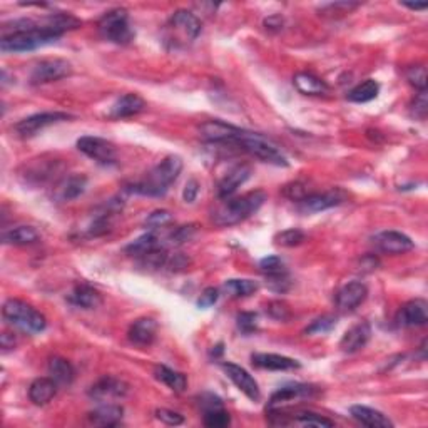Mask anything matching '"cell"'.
<instances>
[{"mask_svg": "<svg viewBox=\"0 0 428 428\" xmlns=\"http://www.w3.org/2000/svg\"><path fill=\"white\" fill-rule=\"evenodd\" d=\"M166 238H161L156 231H147L146 235L139 236L137 240H134L125 246V253L136 256V258H142L151 251H154L157 248H166L164 246Z\"/></svg>", "mask_w": 428, "mask_h": 428, "instance_id": "obj_26", "label": "cell"}, {"mask_svg": "<svg viewBox=\"0 0 428 428\" xmlns=\"http://www.w3.org/2000/svg\"><path fill=\"white\" fill-rule=\"evenodd\" d=\"M196 231H198L196 225L179 226L166 236V243H169L171 246H179V244H183V243H186V241H189L191 238H193V236L196 235Z\"/></svg>", "mask_w": 428, "mask_h": 428, "instance_id": "obj_37", "label": "cell"}, {"mask_svg": "<svg viewBox=\"0 0 428 428\" xmlns=\"http://www.w3.org/2000/svg\"><path fill=\"white\" fill-rule=\"evenodd\" d=\"M231 423V417L225 408L204 412V425L209 428H225Z\"/></svg>", "mask_w": 428, "mask_h": 428, "instance_id": "obj_38", "label": "cell"}, {"mask_svg": "<svg viewBox=\"0 0 428 428\" xmlns=\"http://www.w3.org/2000/svg\"><path fill=\"white\" fill-rule=\"evenodd\" d=\"M283 194H285L288 199H291V201L300 203L301 199L308 196V191H306V186L303 183L295 181V183L286 184L285 188H283Z\"/></svg>", "mask_w": 428, "mask_h": 428, "instance_id": "obj_45", "label": "cell"}, {"mask_svg": "<svg viewBox=\"0 0 428 428\" xmlns=\"http://www.w3.org/2000/svg\"><path fill=\"white\" fill-rule=\"evenodd\" d=\"M373 243L385 254H403L415 248L412 238L400 231H381L373 238Z\"/></svg>", "mask_w": 428, "mask_h": 428, "instance_id": "obj_15", "label": "cell"}, {"mask_svg": "<svg viewBox=\"0 0 428 428\" xmlns=\"http://www.w3.org/2000/svg\"><path fill=\"white\" fill-rule=\"evenodd\" d=\"M199 405H201L203 412H209V410H216V408H223V402L218 395L213 393H203L199 397Z\"/></svg>", "mask_w": 428, "mask_h": 428, "instance_id": "obj_50", "label": "cell"}, {"mask_svg": "<svg viewBox=\"0 0 428 428\" xmlns=\"http://www.w3.org/2000/svg\"><path fill=\"white\" fill-rule=\"evenodd\" d=\"M251 176V167L248 164H236L226 173L225 178L218 184V198L227 199L243 186Z\"/></svg>", "mask_w": 428, "mask_h": 428, "instance_id": "obj_18", "label": "cell"}, {"mask_svg": "<svg viewBox=\"0 0 428 428\" xmlns=\"http://www.w3.org/2000/svg\"><path fill=\"white\" fill-rule=\"evenodd\" d=\"M102 39L118 45H128L134 40V30L129 22V13L124 9H113L106 12L97 22Z\"/></svg>", "mask_w": 428, "mask_h": 428, "instance_id": "obj_6", "label": "cell"}, {"mask_svg": "<svg viewBox=\"0 0 428 428\" xmlns=\"http://www.w3.org/2000/svg\"><path fill=\"white\" fill-rule=\"evenodd\" d=\"M154 376L161 383H164L166 387L173 390V392L183 393L184 390L188 388V378H186V375L167 368L166 365H157L154 368Z\"/></svg>", "mask_w": 428, "mask_h": 428, "instance_id": "obj_32", "label": "cell"}, {"mask_svg": "<svg viewBox=\"0 0 428 428\" xmlns=\"http://www.w3.org/2000/svg\"><path fill=\"white\" fill-rule=\"evenodd\" d=\"M87 188V178L84 174H72L66 176L64 179H60L57 184L54 186L52 198L57 203H66L72 201L86 193Z\"/></svg>", "mask_w": 428, "mask_h": 428, "instance_id": "obj_17", "label": "cell"}, {"mask_svg": "<svg viewBox=\"0 0 428 428\" xmlns=\"http://www.w3.org/2000/svg\"><path fill=\"white\" fill-rule=\"evenodd\" d=\"M348 199V194L343 189H332L327 193H313L301 199L298 203V209L303 214H315L320 211H327L330 208L339 206Z\"/></svg>", "mask_w": 428, "mask_h": 428, "instance_id": "obj_9", "label": "cell"}, {"mask_svg": "<svg viewBox=\"0 0 428 428\" xmlns=\"http://www.w3.org/2000/svg\"><path fill=\"white\" fill-rule=\"evenodd\" d=\"M129 393V385L114 376H102L89 390V397L101 403H109L113 400L124 398Z\"/></svg>", "mask_w": 428, "mask_h": 428, "instance_id": "obj_14", "label": "cell"}, {"mask_svg": "<svg viewBox=\"0 0 428 428\" xmlns=\"http://www.w3.org/2000/svg\"><path fill=\"white\" fill-rule=\"evenodd\" d=\"M318 395V388L313 385L306 383H290L281 387L278 392L271 395L268 402V412L273 410H285L295 403L306 402V400L315 398Z\"/></svg>", "mask_w": 428, "mask_h": 428, "instance_id": "obj_7", "label": "cell"}, {"mask_svg": "<svg viewBox=\"0 0 428 428\" xmlns=\"http://www.w3.org/2000/svg\"><path fill=\"white\" fill-rule=\"evenodd\" d=\"M144 107H146V102H144L142 97H139L137 94H124L111 106L109 116L113 119L131 118V116L142 113Z\"/></svg>", "mask_w": 428, "mask_h": 428, "instance_id": "obj_24", "label": "cell"}, {"mask_svg": "<svg viewBox=\"0 0 428 428\" xmlns=\"http://www.w3.org/2000/svg\"><path fill=\"white\" fill-rule=\"evenodd\" d=\"M259 268L261 271L266 274V276H273V274H281L286 273L288 269L285 266V261L280 258V256H266L259 261Z\"/></svg>", "mask_w": 428, "mask_h": 428, "instance_id": "obj_41", "label": "cell"}, {"mask_svg": "<svg viewBox=\"0 0 428 428\" xmlns=\"http://www.w3.org/2000/svg\"><path fill=\"white\" fill-rule=\"evenodd\" d=\"M266 193L264 191H253V193L244 194L240 198H227L220 206L214 209L211 220L216 226L226 227L235 226L238 223L248 220L249 216L258 211L266 201Z\"/></svg>", "mask_w": 428, "mask_h": 428, "instance_id": "obj_2", "label": "cell"}, {"mask_svg": "<svg viewBox=\"0 0 428 428\" xmlns=\"http://www.w3.org/2000/svg\"><path fill=\"white\" fill-rule=\"evenodd\" d=\"M69 301L74 306L82 310H96L99 308L102 303L101 293L92 288L91 285H77L74 288L71 295H69Z\"/></svg>", "mask_w": 428, "mask_h": 428, "instance_id": "obj_27", "label": "cell"}, {"mask_svg": "<svg viewBox=\"0 0 428 428\" xmlns=\"http://www.w3.org/2000/svg\"><path fill=\"white\" fill-rule=\"evenodd\" d=\"M16 347V338L11 333H4L2 334V348L4 350H11V348Z\"/></svg>", "mask_w": 428, "mask_h": 428, "instance_id": "obj_54", "label": "cell"}, {"mask_svg": "<svg viewBox=\"0 0 428 428\" xmlns=\"http://www.w3.org/2000/svg\"><path fill=\"white\" fill-rule=\"evenodd\" d=\"M236 325H238V330L241 333L251 334L258 330V315L249 313V311H243V313L236 316Z\"/></svg>", "mask_w": 428, "mask_h": 428, "instance_id": "obj_42", "label": "cell"}, {"mask_svg": "<svg viewBox=\"0 0 428 428\" xmlns=\"http://www.w3.org/2000/svg\"><path fill=\"white\" fill-rule=\"evenodd\" d=\"M428 321V305L425 300H412L400 308L397 325L402 328L425 327Z\"/></svg>", "mask_w": 428, "mask_h": 428, "instance_id": "obj_16", "label": "cell"}, {"mask_svg": "<svg viewBox=\"0 0 428 428\" xmlns=\"http://www.w3.org/2000/svg\"><path fill=\"white\" fill-rule=\"evenodd\" d=\"M181 171H183V159L179 156H167L162 159L159 164H156L142 179L137 183L129 184L125 191L128 193L141 194V196L159 198L164 196L171 184L176 183L179 178Z\"/></svg>", "mask_w": 428, "mask_h": 428, "instance_id": "obj_1", "label": "cell"}, {"mask_svg": "<svg viewBox=\"0 0 428 428\" xmlns=\"http://www.w3.org/2000/svg\"><path fill=\"white\" fill-rule=\"evenodd\" d=\"M2 316L11 327L29 334L44 332L47 327L45 316L40 311H37L34 306L26 303V301L16 300V298H11L4 303Z\"/></svg>", "mask_w": 428, "mask_h": 428, "instance_id": "obj_4", "label": "cell"}, {"mask_svg": "<svg viewBox=\"0 0 428 428\" xmlns=\"http://www.w3.org/2000/svg\"><path fill=\"white\" fill-rule=\"evenodd\" d=\"M59 385L52 378H37L29 387V398L37 407H44L57 393Z\"/></svg>", "mask_w": 428, "mask_h": 428, "instance_id": "obj_28", "label": "cell"}, {"mask_svg": "<svg viewBox=\"0 0 428 428\" xmlns=\"http://www.w3.org/2000/svg\"><path fill=\"white\" fill-rule=\"evenodd\" d=\"M173 213L167 211V209H157V211H152L144 221V226L147 227L149 231H156V230H162L167 225L173 223Z\"/></svg>", "mask_w": 428, "mask_h": 428, "instance_id": "obj_36", "label": "cell"}, {"mask_svg": "<svg viewBox=\"0 0 428 428\" xmlns=\"http://www.w3.org/2000/svg\"><path fill=\"white\" fill-rule=\"evenodd\" d=\"M290 423H295V425H300V427H334L333 420L311 412L296 413V417H293Z\"/></svg>", "mask_w": 428, "mask_h": 428, "instance_id": "obj_35", "label": "cell"}, {"mask_svg": "<svg viewBox=\"0 0 428 428\" xmlns=\"http://www.w3.org/2000/svg\"><path fill=\"white\" fill-rule=\"evenodd\" d=\"M198 193H199V183L196 179H189L184 186L183 199L186 203H194V199L198 198Z\"/></svg>", "mask_w": 428, "mask_h": 428, "instance_id": "obj_51", "label": "cell"}, {"mask_svg": "<svg viewBox=\"0 0 428 428\" xmlns=\"http://www.w3.org/2000/svg\"><path fill=\"white\" fill-rule=\"evenodd\" d=\"M189 264V259L186 258L184 254H174V256H169V259H167V264L166 266L171 269V271H179V269H184L188 268Z\"/></svg>", "mask_w": 428, "mask_h": 428, "instance_id": "obj_52", "label": "cell"}, {"mask_svg": "<svg viewBox=\"0 0 428 428\" xmlns=\"http://www.w3.org/2000/svg\"><path fill=\"white\" fill-rule=\"evenodd\" d=\"M169 24L174 32H178L183 35V39L189 42L198 39V35L201 34V21L189 11H176Z\"/></svg>", "mask_w": 428, "mask_h": 428, "instance_id": "obj_20", "label": "cell"}, {"mask_svg": "<svg viewBox=\"0 0 428 428\" xmlns=\"http://www.w3.org/2000/svg\"><path fill=\"white\" fill-rule=\"evenodd\" d=\"M157 333V323L154 318H149V316H142L137 318L129 328L128 337L129 342L134 343L137 347H149L154 342Z\"/></svg>", "mask_w": 428, "mask_h": 428, "instance_id": "obj_22", "label": "cell"}, {"mask_svg": "<svg viewBox=\"0 0 428 428\" xmlns=\"http://www.w3.org/2000/svg\"><path fill=\"white\" fill-rule=\"evenodd\" d=\"M266 311L271 318L278 320V321H286V320H290V316H291L290 308H288L283 301H271V303L266 306Z\"/></svg>", "mask_w": 428, "mask_h": 428, "instance_id": "obj_47", "label": "cell"}, {"mask_svg": "<svg viewBox=\"0 0 428 428\" xmlns=\"http://www.w3.org/2000/svg\"><path fill=\"white\" fill-rule=\"evenodd\" d=\"M403 6H405V7H408V9H412V11H425V9L428 7V4H427V2H423V4H410V2H405Z\"/></svg>", "mask_w": 428, "mask_h": 428, "instance_id": "obj_55", "label": "cell"}, {"mask_svg": "<svg viewBox=\"0 0 428 428\" xmlns=\"http://www.w3.org/2000/svg\"><path fill=\"white\" fill-rule=\"evenodd\" d=\"M351 417L355 418L356 422L363 423V425L371 427V428H392L393 422L390 420L387 415L375 410V408L365 407V405H353L350 408Z\"/></svg>", "mask_w": 428, "mask_h": 428, "instance_id": "obj_25", "label": "cell"}, {"mask_svg": "<svg viewBox=\"0 0 428 428\" xmlns=\"http://www.w3.org/2000/svg\"><path fill=\"white\" fill-rule=\"evenodd\" d=\"M407 81L418 91H427V69L423 66H413L407 69Z\"/></svg>", "mask_w": 428, "mask_h": 428, "instance_id": "obj_43", "label": "cell"}, {"mask_svg": "<svg viewBox=\"0 0 428 428\" xmlns=\"http://www.w3.org/2000/svg\"><path fill=\"white\" fill-rule=\"evenodd\" d=\"M156 417L157 420H161L162 423H166V425H171V427L181 425V423L184 422V417L181 415V413L174 410H167V408H159V410H156Z\"/></svg>", "mask_w": 428, "mask_h": 428, "instance_id": "obj_48", "label": "cell"}, {"mask_svg": "<svg viewBox=\"0 0 428 428\" xmlns=\"http://www.w3.org/2000/svg\"><path fill=\"white\" fill-rule=\"evenodd\" d=\"M72 119L71 114L67 113H39L29 118L22 119L21 123L16 124V133L21 137H32L42 129L49 128V125L64 123V120Z\"/></svg>", "mask_w": 428, "mask_h": 428, "instance_id": "obj_11", "label": "cell"}, {"mask_svg": "<svg viewBox=\"0 0 428 428\" xmlns=\"http://www.w3.org/2000/svg\"><path fill=\"white\" fill-rule=\"evenodd\" d=\"M334 327H337V318H334V316L325 315V316H321V318L315 320L313 323H311L310 327L305 330V333L306 334H325V333L332 332Z\"/></svg>", "mask_w": 428, "mask_h": 428, "instance_id": "obj_40", "label": "cell"}, {"mask_svg": "<svg viewBox=\"0 0 428 428\" xmlns=\"http://www.w3.org/2000/svg\"><path fill=\"white\" fill-rule=\"evenodd\" d=\"M371 337V327L366 321H360V323L353 325L348 332L343 334L342 342H339V348L345 353H356L361 348H365L366 343L370 342Z\"/></svg>", "mask_w": 428, "mask_h": 428, "instance_id": "obj_21", "label": "cell"}, {"mask_svg": "<svg viewBox=\"0 0 428 428\" xmlns=\"http://www.w3.org/2000/svg\"><path fill=\"white\" fill-rule=\"evenodd\" d=\"M223 351H225V347H223V343H220V345L213 347V350H211V356H214V358H220V356L223 355Z\"/></svg>", "mask_w": 428, "mask_h": 428, "instance_id": "obj_56", "label": "cell"}, {"mask_svg": "<svg viewBox=\"0 0 428 428\" xmlns=\"http://www.w3.org/2000/svg\"><path fill=\"white\" fill-rule=\"evenodd\" d=\"M266 285L274 293H286L291 288V278L288 271L281 274H273V276H266Z\"/></svg>", "mask_w": 428, "mask_h": 428, "instance_id": "obj_44", "label": "cell"}, {"mask_svg": "<svg viewBox=\"0 0 428 428\" xmlns=\"http://www.w3.org/2000/svg\"><path fill=\"white\" fill-rule=\"evenodd\" d=\"M71 72H72L71 62H67V60L64 59L40 60V62L32 69L30 84L40 86V84L54 82V81H59V79L71 76Z\"/></svg>", "mask_w": 428, "mask_h": 428, "instance_id": "obj_10", "label": "cell"}, {"mask_svg": "<svg viewBox=\"0 0 428 428\" xmlns=\"http://www.w3.org/2000/svg\"><path fill=\"white\" fill-rule=\"evenodd\" d=\"M428 113V96L427 91H420L412 104V116L413 118L423 120Z\"/></svg>", "mask_w": 428, "mask_h": 428, "instance_id": "obj_46", "label": "cell"}, {"mask_svg": "<svg viewBox=\"0 0 428 428\" xmlns=\"http://www.w3.org/2000/svg\"><path fill=\"white\" fill-rule=\"evenodd\" d=\"M380 92V84L373 81V79H366L365 82L358 84L356 87L348 92V101L351 102H358V104H363V102H370L378 97Z\"/></svg>", "mask_w": 428, "mask_h": 428, "instance_id": "obj_33", "label": "cell"}, {"mask_svg": "<svg viewBox=\"0 0 428 428\" xmlns=\"http://www.w3.org/2000/svg\"><path fill=\"white\" fill-rule=\"evenodd\" d=\"M221 366L223 370H225L227 378L238 387L240 392H243L246 397L253 400V402H259V400H261V390H259L258 381H256L253 376L243 368V366L236 365V363H231V361L223 363Z\"/></svg>", "mask_w": 428, "mask_h": 428, "instance_id": "obj_12", "label": "cell"}, {"mask_svg": "<svg viewBox=\"0 0 428 428\" xmlns=\"http://www.w3.org/2000/svg\"><path fill=\"white\" fill-rule=\"evenodd\" d=\"M230 144L231 146H238L240 149H243V151L248 152V154L254 156L256 159L268 162V164L280 166V167L288 166L286 156L283 154L271 139L264 137L263 134L251 133V131H246V129L238 128L236 129V133L232 134V139Z\"/></svg>", "mask_w": 428, "mask_h": 428, "instance_id": "obj_3", "label": "cell"}, {"mask_svg": "<svg viewBox=\"0 0 428 428\" xmlns=\"http://www.w3.org/2000/svg\"><path fill=\"white\" fill-rule=\"evenodd\" d=\"M77 149L102 166H113L118 161V149L111 141L96 136H84L77 141Z\"/></svg>", "mask_w": 428, "mask_h": 428, "instance_id": "obj_8", "label": "cell"}, {"mask_svg": "<svg viewBox=\"0 0 428 428\" xmlns=\"http://www.w3.org/2000/svg\"><path fill=\"white\" fill-rule=\"evenodd\" d=\"M59 39L60 35L39 29V26H37V29L4 35L2 40H0V50H2L4 54L29 52V50H35L39 47H45V45L49 44H54V42H57Z\"/></svg>", "mask_w": 428, "mask_h": 428, "instance_id": "obj_5", "label": "cell"}, {"mask_svg": "<svg viewBox=\"0 0 428 428\" xmlns=\"http://www.w3.org/2000/svg\"><path fill=\"white\" fill-rule=\"evenodd\" d=\"M274 241H276V244H280V246L293 248V246H298V244L303 243L305 232L300 231V230H295V227H291V230L278 232V235L274 236Z\"/></svg>", "mask_w": 428, "mask_h": 428, "instance_id": "obj_39", "label": "cell"}, {"mask_svg": "<svg viewBox=\"0 0 428 428\" xmlns=\"http://www.w3.org/2000/svg\"><path fill=\"white\" fill-rule=\"evenodd\" d=\"M49 375L57 385H71L76 376V370H74L72 363L66 360V358L54 356L49 360Z\"/></svg>", "mask_w": 428, "mask_h": 428, "instance_id": "obj_30", "label": "cell"}, {"mask_svg": "<svg viewBox=\"0 0 428 428\" xmlns=\"http://www.w3.org/2000/svg\"><path fill=\"white\" fill-rule=\"evenodd\" d=\"M39 232L32 226H17L12 230H6L2 232V241L6 244L13 246H27L34 244L39 241Z\"/></svg>", "mask_w": 428, "mask_h": 428, "instance_id": "obj_31", "label": "cell"}, {"mask_svg": "<svg viewBox=\"0 0 428 428\" xmlns=\"http://www.w3.org/2000/svg\"><path fill=\"white\" fill-rule=\"evenodd\" d=\"M218 298H220V290H218V288L209 286L201 293V296H199L198 306L199 308H209V306H213L214 303H216Z\"/></svg>", "mask_w": 428, "mask_h": 428, "instance_id": "obj_49", "label": "cell"}, {"mask_svg": "<svg viewBox=\"0 0 428 428\" xmlns=\"http://www.w3.org/2000/svg\"><path fill=\"white\" fill-rule=\"evenodd\" d=\"M293 84H295L298 92L305 96H321L328 92L327 82L310 72H298L293 79Z\"/></svg>", "mask_w": 428, "mask_h": 428, "instance_id": "obj_29", "label": "cell"}, {"mask_svg": "<svg viewBox=\"0 0 428 428\" xmlns=\"http://www.w3.org/2000/svg\"><path fill=\"white\" fill-rule=\"evenodd\" d=\"M124 408L116 403H101L99 407L89 412V422L96 427H116L123 420Z\"/></svg>", "mask_w": 428, "mask_h": 428, "instance_id": "obj_23", "label": "cell"}, {"mask_svg": "<svg viewBox=\"0 0 428 428\" xmlns=\"http://www.w3.org/2000/svg\"><path fill=\"white\" fill-rule=\"evenodd\" d=\"M223 290L231 298H246L254 295L259 290V285L253 280H227L223 285Z\"/></svg>", "mask_w": 428, "mask_h": 428, "instance_id": "obj_34", "label": "cell"}, {"mask_svg": "<svg viewBox=\"0 0 428 428\" xmlns=\"http://www.w3.org/2000/svg\"><path fill=\"white\" fill-rule=\"evenodd\" d=\"M366 296H368V288L365 283L351 281L339 288L337 296H334V303L342 313H351L366 300Z\"/></svg>", "mask_w": 428, "mask_h": 428, "instance_id": "obj_13", "label": "cell"}, {"mask_svg": "<svg viewBox=\"0 0 428 428\" xmlns=\"http://www.w3.org/2000/svg\"><path fill=\"white\" fill-rule=\"evenodd\" d=\"M251 363L258 368L271 371H290L301 368V363L295 358L276 355V353H254L251 355Z\"/></svg>", "mask_w": 428, "mask_h": 428, "instance_id": "obj_19", "label": "cell"}, {"mask_svg": "<svg viewBox=\"0 0 428 428\" xmlns=\"http://www.w3.org/2000/svg\"><path fill=\"white\" fill-rule=\"evenodd\" d=\"M264 26H266L268 30H281L283 29V18L281 16H271L264 21Z\"/></svg>", "mask_w": 428, "mask_h": 428, "instance_id": "obj_53", "label": "cell"}]
</instances>
